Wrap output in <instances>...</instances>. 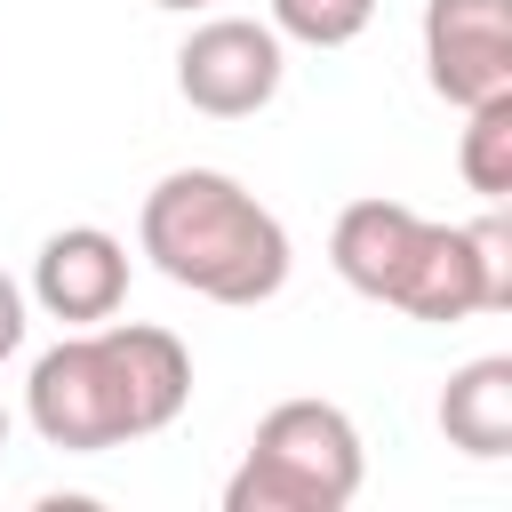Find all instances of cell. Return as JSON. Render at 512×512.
I'll list each match as a JSON object with an SVG mask.
<instances>
[{"label": "cell", "mask_w": 512, "mask_h": 512, "mask_svg": "<svg viewBox=\"0 0 512 512\" xmlns=\"http://www.w3.org/2000/svg\"><path fill=\"white\" fill-rule=\"evenodd\" d=\"M328 264L352 296L392 304L408 320H480L512 312V224L504 208L472 224L416 216L408 200H352L328 232Z\"/></svg>", "instance_id": "obj_1"}, {"label": "cell", "mask_w": 512, "mask_h": 512, "mask_svg": "<svg viewBox=\"0 0 512 512\" xmlns=\"http://www.w3.org/2000/svg\"><path fill=\"white\" fill-rule=\"evenodd\" d=\"M192 400V352L152 320H96L72 328L32 360L24 416L64 456H104L128 440H152Z\"/></svg>", "instance_id": "obj_2"}, {"label": "cell", "mask_w": 512, "mask_h": 512, "mask_svg": "<svg viewBox=\"0 0 512 512\" xmlns=\"http://www.w3.org/2000/svg\"><path fill=\"white\" fill-rule=\"evenodd\" d=\"M136 248L208 304H272L296 264L288 224L224 168H168L136 208Z\"/></svg>", "instance_id": "obj_3"}, {"label": "cell", "mask_w": 512, "mask_h": 512, "mask_svg": "<svg viewBox=\"0 0 512 512\" xmlns=\"http://www.w3.org/2000/svg\"><path fill=\"white\" fill-rule=\"evenodd\" d=\"M360 480H368L360 424L336 400H280L256 416L224 480V512H344Z\"/></svg>", "instance_id": "obj_4"}, {"label": "cell", "mask_w": 512, "mask_h": 512, "mask_svg": "<svg viewBox=\"0 0 512 512\" xmlns=\"http://www.w3.org/2000/svg\"><path fill=\"white\" fill-rule=\"evenodd\" d=\"M288 80V40L256 16H200L176 48V96L208 120H256Z\"/></svg>", "instance_id": "obj_5"}, {"label": "cell", "mask_w": 512, "mask_h": 512, "mask_svg": "<svg viewBox=\"0 0 512 512\" xmlns=\"http://www.w3.org/2000/svg\"><path fill=\"white\" fill-rule=\"evenodd\" d=\"M424 80L440 104L512 88V0H424Z\"/></svg>", "instance_id": "obj_6"}, {"label": "cell", "mask_w": 512, "mask_h": 512, "mask_svg": "<svg viewBox=\"0 0 512 512\" xmlns=\"http://www.w3.org/2000/svg\"><path fill=\"white\" fill-rule=\"evenodd\" d=\"M32 304L64 328H96L128 304V248L104 224H64L32 256Z\"/></svg>", "instance_id": "obj_7"}, {"label": "cell", "mask_w": 512, "mask_h": 512, "mask_svg": "<svg viewBox=\"0 0 512 512\" xmlns=\"http://www.w3.org/2000/svg\"><path fill=\"white\" fill-rule=\"evenodd\" d=\"M440 432L480 464L512 456V352H480L440 384Z\"/></svg>", "instance_id": "obj_8"}, {"label": "cell", "mask_w": 512, "mask_h": 512, "mask_svg": "<svg viewBox=\"0 0 512 512\" xmlns=\"http://www.w3.org/2000/svg\"><path fill=\"white\" fill-rule=\"evenodd\" d=\"M456 176H464V184H472L488 208H504V192H512V88H504V96H480V104H464Z\"/></svg>", "instance_id": "obj_9"}, {"label": "cell", "mask_w": 512, "mask_h": 512, "mask_svg": "<svg viewBox=\"0 0 512 512\" xmlns=\"http://www.w3.org/2000/svg\"><path fill=\"white\" fill-rule=\"evenodd\" d=\"M264 24L296 48H352L376 24V0H272Z\"/></svg>", "instance_id": "obj_10"}, {"label": "cell", "mask_w": 512, "mask_h": 512, "mask_svg": "<svg viewBox=\"0 0 512 512\" xmlns=\"http://www.w3.org/2000/svg\"><path fill=\"white\" fill-rule=\"evenodd\" d=\"M24 352V288L0 272V360H16Z\"/></svg>", "instance_id": "obj_11"}, {"label": "cell", "mask_w": 512, "mask_h": 512, "mask_svg": "<svg viewBox=\"0 0 512 512\" xmlns=\"http://www.w3.org/2000/svg\"><path fill=\"white\" fill-rule=\"evenodd\" d=\"M152 8H176V16H192V8H216V0H152Z\"/></svg>", "instance_id": "obj_12"}, {"label": "cell", "mask_w": 512, "mask_h": 512, "mask_svg": "<svg viewBox=\"0 0 512 512\" xmlns=\"http://www.w3.org/2000/svg\"><path fill=\"white\" fill-rule=\"evenodd\" d=\"M0 448H8V408H0Z\"/></svg>", "instance_id": "obj_13"}]
</instances>
